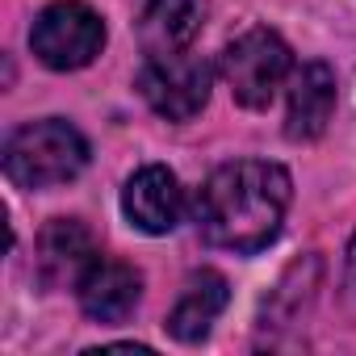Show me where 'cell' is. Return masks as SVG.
I'll list each match as a JSON object with an SVG mask.
<instances>
[{
    "label": "cell",
    "mask_w": 356,
    "mask_h": 356,
    "mask_svg": "<svg viewBox=\"0 0 356 356\" xmlns=\"http://www.w3.org/2000/svg\"><path fill=\"white\" fill-rule=\"evenodd\" d=\"M293 185L289 172L268 159H235L222 163L197 193V231L206 243L252 256L264 252L285 222Z\"/></svg>",
    "instance_id": "cell-1"
},
{
    "label": "cell",
    "mask_w": 356,
    "mask_h": 356,
    "mask_svg": "<svg viewBox=\"0 0 356 356\" xmlns=\"http://www.w3.org/2000/svg\"><path fill=\"white\" fill-rule=\"evenodd\" d=\"M88 163L84 134L63 118H42L9 134L5 143V176L17 189H55L67 185Z\"/></svg>",
    "instance_id": "cell-2"
},
{
    "label": "cell",
    "mask_w": 356,
    "mask_h": 356,
    "mask_svg": "<svg viewBox=\"0 0 356 356\" xmlns=\"http://www.w3.org/2000/svg\"><path fill=\"white\" fill-rule=\"evenodd\" d=\"M218 67L231 84V97L243 109H268V101L277 97V88L285 84V76L293 67V55L277 30L256 26V30L239 34L235 42H227Z\"/></svg>",
    "instance_id": "cell-3"
},
{
    "label": "cell",
    "mask_w": 356,
    "mask_h": 356,
    "mask_svg": "<svg viewBox=\"0 0 356 356\" xmlns=\"http://www.w3.org/2000/svg\"><path fill=\"white\" fill-rule=\"evenodd\" d=\"M30 47L51 72H76L101 55L105 22L88 5H80V0H55V5H47L38 13V22L30 30Z\"/></svg>",
    "instance_id": "cell-4"
},
{
    "label": "cell",
    "mask_w": 356,
    "mask_h": 356,
    "mask_svg": "<svg viewBox=\"0 0 356 356\" xmlns=\"http://www.w3.org/2000/svg\"><path fill=\"white\" fill-rule=\"evenodd\" d=\"M214 84V67L202 55H151L138 72V92L143 101L168 118V122H189L206 109Z\"/></svg>",
    "instance_id": "cell-5"
},
{
    "label": "cell",
    "mask_w": 356,
    "mask_h": 356,
    "mask_svg": "<svg viewBox=\"0 0 356 356\" xmlns=\"http://www.w3.org/2000/svg\"><path fill=\"white\" fill-rule=\"evenodd\" d=\"M122 210H126L130 227H138L147 235H168V231H176V222L185 214V189L163 163H147L126 181Z\"/></svg>",
    "instance_id": "cell-6"
},
{
    "label": "cell",
    "mask_w": 356,
    "mask_h": 356,
    "mask_svg": "<svg viewBox=\"0 0 356 356\" xmlns=\"http://www.w3.org/2000/svg\"><path fill=\"white\" fill-rule=\"evenodd\" d=\"M76 293L92 323H126L143 298V277H138V268H130L122 260L97 256L88 264V273L80 277Z\"/></svg>",
    "instance_id": "cell-7"
},
{
    "label": "cell",
    "mask_w": 356,
    "mask_h": 356,
    "mask_svg": "<svg viewBox=\"0 0 356 356\" xmlns=\"http://www.w3.org/2000/svg\"><path fill=\"white\" fill-rule=\"evenodd\" d=\"M92 260H97V243H92L88 227L76 218H55L38 235V281L47 289L80 285V277L88 273Z\"/></svg>",
    "instance_id": "cell-8"
},
{
    "label": "cell",
    "mask_w": 356,
    "mask_h": 356,
    "mask_svg": "<svg viewBox=\"0 0 356 356\" xmlns=\"http://www.w3.org/2000/svg\"><path fill=\"white\" fill-rule=\"evenodd\" d=\"M335 113V72L314 59L306 67H298L293 84H289V113H285V134L293 143H310L327 130Z\"/></svg>",
    "instance_id": "cell-9"
},
{
    "label": "cell",
    "mask_w": 356,
    "mask_h": 356,
    "mask_svg": "<svg viewBox=\"0 0 356 356\" xmlns=\"http://www.w3.org/2000/svg\"><path fill=\"white\" fill-rule=\"evenodd\" d=\"M227 298H231V289H227V277H222V273H214V268L193 273V277L185 281L181 298H176V306L168 310V323H163L168 335L181 339V343L206 339L210 327H214V318L227 310Z\"/></svg>",
    "instance_id": "cell-10"
},
{
    "label": "cell",
    "mask_w": 356,
    "mask_h": 356,
    "mask_svg": "<svg viewBox=\"0 0 356 356\" xmlns=\"http://www.w3.org/2000/svg\"><path fill=\"white\" fill-rule=\"evenodd\" d=\"M206 5L202 0H147V9L138 17V42L151 55H181L193 47L202 34Z\"/></svg>",
    "instance_id": "cell-11"
},
{
    "label": "cell",
    "mask_w": 356,
    "mask_h": 356,
    "mask_svg": "<svg viewBox=\"0 0 356 356\" xmlns=\"http://www.w3.org/2000/svg\"><path fill=\"white\" fill-rule=\"evenodd\" d=\"M318 273H323L318 256H302V260H293V264L281 273L277 289L268 293L264 314H260V327H273V331H277V327H293V323L306 314V306L314 302Z\"/></svg>",
    "instance_id": "cell-12"
},
{
    "label": "cell",
    "mask_w": 356,
    "mask_h": 356,
    "mask_svg": "<svg viewBox=\"0 0 356 356\" xmlns=\"http://www.w3.org/2000/svg\"><path fill=\"white\" fill-rule=\"evenodd\" d=\"M339 302H343V314L356 323V235H352V243H348V264H343V293H339Z\"/></svg>",
    "instance_id": "cell-13"
}]
</instances>
